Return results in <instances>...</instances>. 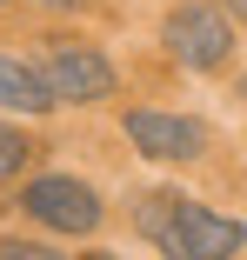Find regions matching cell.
Returning <instances> with one entry per match:
<instances>
[{"mask_svg": "<svg viewBox=\"0 0 247 260\" xmlns=\"http://www.w3.org/2000/svg\"><path fill=\"white\" fill-rule=\"evenodd\" d=\"M134 227L154 240L167 260H234L247 247V220L234 214H214V207L187 200V193H140L134 207Z\"/></svg>", "mask_w": 247, "mask_h": 260, "instance_id": "obj_1", "label": "cell"}, {"mask_svg": "<svg viewBox=\"0 0 247 260\" xmlns=\"http://www.w3.org/2000/svg\"><path fill=\"white\" fill-rule=\"evenodd\" d=\"M161 40H167V54H174L180 67L207 74V67H221V60L234 54V20H227L221 7H207V0H187V7L167 14Z\"/></svg>", "mask_w": 247, "mask_h": 260, "instance_id": "obj_2", "label": "cell"}, {"mask_svg": "<svg viewBox=\"0 0 247 260\" xmlns=\"http://www.w3.org/2000/svg\"><path fill=\"white\" fill-rule=\"evenodd\" d=\"M20 207H27L40 227H54V234H94V227H101V193H94L87 180H74V174H40V180H27Z\"/></svg>", "mask_w": 247, "mask_h": 260, "instance_id": "obj_3", "label": "cell"}, {"mask_svg": "<svg viewBox=\"0 0 247 260\" xmlns=\"http://www.w3.org/2000/svg\"><path fill=\"white\" fill-rule=\"evenodd\" d=\"M127 140L140 153H154V160H194V153H207V120L161 114V107H134L127 114Z\"/></svg>", "mask_w": 247, "mask_h": 260, "instance_id": "obj_4", "label": "cell"}, {"mask_svg": "<svg viewBox=\"0 0 247 260\" xmlns=\"http://www.w3.org/2000/svg\"><path fill=\"white\" fill-rule=\"evenodd\" d=\"M47 93L54 100H80V107H94V100L114 93V67L94 54V47H54V60H47Z\"/></svg>", "mask_w": 247, "mask_h": 260, "instance_id": "obj_5", "label": "cell"}, {"mask_svg": "<svg viewBox=\"0 0 247 260\" xmlns=\"http://www.w3.org/2000/svg\"><path fill=\"white\" fill-rule=\"evenodd\" d=\"M0 107H14V114H47L54 93H47V80H40L27 60H7V54H0Z\"/></svg>", "mask_w": 247, "mask_h": 260, "instance_id": "obj_6", "label": "cell"}, {"mask_svg": "<svg viewBox=\"0 0 247 260\" xmlns=\"http://www.w3.org/2000/svg\"><path fill=\"white\" fill-rule=\"evenodd\" d=\"M20 167H27V134L0 127V180H7V174H20Z\"/></svg>", "mask_w": 247, "mask_h": 260, "instance_id": "obj_7", "label": "cell"}, {"mask_svg": "<svg viewBox=\"0 0 247 260\" xmlns=\"http://www.w3.org/2000/svg\"><path fill=\"white\" fill-rule=\"evenodd\" d=\"M0 260H60L54 247H34V240H0Z\"/></svg>", "mask_w": 247, "mask_h": 260, "instance_id": "obj_8", "label": "cell"}, {"mask_svg": "<svg viewBox=\"0 0 247 260\" xmlns=\"http://www.w3.org/2000/svg\"><path fill=\"white\" fill-rule=\"evenodd\" d=\"M40 7H60V14H67V7H87V0H40Z\"/></svg>", "mask_w": 247, "mask_h": 260, "instance_id": "obj_9", "label": "cell"}, {"mask_svg": "<svg viewBox=\"0 0 247 260\" xmlns=\"http://www.w3.org/2000/svg\"><path fill=\"white\" fill-rule=\"evenodd\" d=\"M227 7H234V14H240V20H247V0H227Z\"/></svg>", "mask_w": 247, "mask_h": 260, "instance_id": "obj_10", "label": "cell"}, {"mask_svg": "<svg viewBox=\"0 0 247 260\" xmlns=\"http://www.w3.org/2000/svg\"><path fill=\"white\" fill-rule=\"evenodd\" d=\"M87 260H120V253H87Z\"/></svg>", "mask_w": 247, "mask_h": 260, "instance_id": "obj_11", "label": "cell"}, {"mask_svg": "<svg viewBox=\"0 0 247 260\" xmlns=\"http://www.w3.org/2000/svg\"><path fill=\"white\" fill-rule=\"evenodd\" d=\"M240 93H247V74H240Z\"/></svg>", "mask_w": 247, "mask_h": 260, "instance_id": "obj_12", "label": "cell"}]
</instances>
